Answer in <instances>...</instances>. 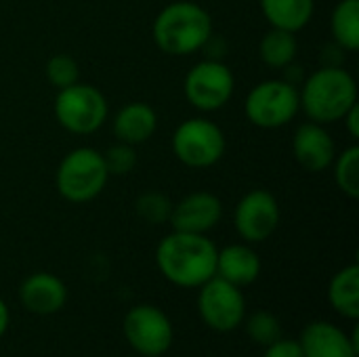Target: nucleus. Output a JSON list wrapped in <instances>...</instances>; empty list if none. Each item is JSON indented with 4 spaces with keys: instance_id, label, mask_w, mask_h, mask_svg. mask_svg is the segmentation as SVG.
Wrapping results in <instances>:
<instances>
[{
    "instance_id": "2eb2a0df",
    "label": "nucleus",
    "mask_w": 359,
    "mask_h": 357,
    "mask_svg": "<svg viewBox=\"0 0 359 357\" xmlns=\"http://www.w3.org/2000/svg\"><path fill=\"white\" fill-rule=\"evenodd\" d=\"M301 349L305 357H358V332L349 337L337 324L311 322L305 326L301 339Z\"/></svg>"
},
{
    "instance_id": "a878e982",
    "label": "nucleus",
    "mask_w": 359,
    "mask_h": 357,
    "mask_svg": "<svg viewBox=\"0 0 359 357\" xmlns=\"http://www.w3.org/2000/svg\"><path fill=\"white\" fill-rule=\"evenodd\" d=\"M103 162H105V168H107L109 177L128 175L137 166L135 145H128V143L118 141L116 145L107 147V151H103Z\"/></svg>"
},
{
    "instance_id": "f03ea898",
    "label": "nucleus",
    "mask_w": 359,
    "mask_h": 357,
    "mask_svg": "<svg viewBox=\"0 0 359 357\" xmlns=\"http://www.w3.org/2000/svg\"><path fill=\"white\" fill-rule=\"evenodd\" d=\"M151 36L162 53L170 57H187L202 50L210 40L212 17L198 2L177 0L156 15Z\"/></svg>"
},
{
    "instance_id": "bb28decb",
    "label": "nucleus",
    "mask_w": 359,
    "mask_h": 357,
    "mask_svg": "<svg viewBox=\"0 0 359 357\" xmlns=\"http://www.w3.org/2000/svg\"><path fill=\"white\" fill-rule=\"evenodd\" d=\"M263 357H305L301 343L290 341V339H278L271 345H267Z\"/></svg>"
},
{
    "instance_id": "4468645a",
    "label": "nucleus",
    "mask_w": 359,
    "mask_h": 357,
    "mask_svg": "<svg viewBox=\"0 0 359 357\" xmlns=\"http://www.w3.org/2000/svg\"><path fill=\"white\" fill-rule=\"evenodd\" d=\"M19 301L23 309L34 316H53L63 309L67 301V288L55 274L36 271L21 282Z\"/></svg>"
},
{
    "instance_id": "ddd939ff",
    "label": "nucleus",
    "mask_w": 359,
    "mask_h": 357,
    "mask_svg": "<svg viewBox=\"0 0 359 357\" xmlns=\"http://www.w3.org/2000/svg\"><path fill=\"white\" fill-rule=\"evenodd\" d=\"M223 217L221 200L210 191H194L172 204V213L168 223L172 231L185 234H208L219 225Z\"/></svg>"
},
{
    "instance_id": "20e7f679",
    "label": "nucleus",
    "mask_w": 359,
    "mask_h": 357,
    "mask_svg": "<svg viewBox=\"0 0 359 357\" xmlns=\"http://www.w3.org/2000/svg\"><path fill=\"white\" fill-rule=\"evenodd\" d=\"M109 173L103 154L93 147H76L63 156L55 173V185L63 200L86 204L95 200L107 185Z\"/></svg>"
},
{
    "instance_id": "6ab92c4d",
    "label": "nucleus",
    "mask_w": 359,
    "mask_h": 357,
    "mask_svg": "<svg viewBox=\"0 0 359 357\" xmlns=\"http://www.w3.org/2000/svg\"><path fill=\"white\" fill-rule=\"evenodd\" d=\"M328 301L332 309L351 320H359V265L351 263L334 274L328 286Z\"/></svg>"
},
{
    "instance_id": "423d86ee",
    "label": "nucleus",
    "mask_w": 359,
    "mask_h": 357,
    "mask_svg": "<svg viewBox=\"0 0 359 357\" xmlns=\"http://www.w3.org/2000/svg\"><path fill=\"white\" fill-rule=\"evenodd\" d=\"M301 112L299 88L286 80H263L255 84L244 101V114L259 128H282Z\"/></svg>"
},
{
    "instance_id": "a211bd4d",
    "label": "nucleus",
    "mask_w": 359,
    "mask_h": 357,
    "mask_svg": "<svg viewBox=\"0 0 359 357\" xmlns=\"http://www.w3.org/2000/svg\"><path fill=\"white\" fill-rule=\"evenodd\" d=\"M261 11L271 27L301 32L316 13V0H259Z\"/></svg>"
},
{
    "instance_id": "6e6552de",
    "label": "nucleus",
    "mask_w": 359,
    "mask_h": 357,
    "mask_svg": "<svg viewBox=\"0 0 359 357\" xmlns=\"http://www.w3.org/2000/svg\"><path fill=\"white\" fill-rule=\"evenodd\" d=\"M236 90L233 72L221 59L198 61L183 80L185 99L200 112H217L229 103Z\"/></svg>"
},
{
    "instance_id": "aec40b11",
    "label": "nucleus",
    "mask_w": 359,
    "mask_h": 357,
    "mask_svg": "<svg viewBox=\"0 0 359 357\" xmlns=\"http://www.w3.org/2000/svg\"><path fill=\"white\" fill-rule=\"evenodd\" d=\"M297 53H299L297 34L286 29L269 27L259 42V57L271 69H284L297 59Z\"/></svg>"
},
{
    "instance_id": "f8f14e48",
    "label": "nucleus",
    "mask_w": 359,
    "mask_h": 357,
    "mask_svg": "<svg viewBox=\"0 0 359 357\" xmlns=\"http://www.w3.org/2000/svg\"><path fill=\"white\" fill-rule=\"evenodd\" d=\"M292 156L307 173H324L337 158V143L324 124L313 120L303 122L292 137Z\"/></svg>"
},
{
    "instance_id": "39448f33",
    "label": "nucleus",
    "mask_w": 359,
    "mask_h": 357,
    "mask_svg": "<svg viewBox=\"0 0 359 357\" xmlns=\"http://www.w3.org/2000/svg\"><path fill=\"white\" fill-rule=\"evenodd\" d=\"M55 118L72 135H93L107 120V99L105 95L84 82H76L67 88L57 90L55 97Z\"/></svg>"
},
{
    "instance_id": "b1692460",
    "label": "nucleus",
    "mask_w": 359,
    "mask_h": 357,
    "mask_svg": "<svg viewBox=\"0 0 359 357\" xmlns=\"http://www.w3.org/2000/svg\"><path fill=\"white\" fill-rule=\"evenodd\" d=\"M246 332L257 345H263V347L282 339V326L278 318L271 316L269 311H255L246 320Z\"/></svg>"
},
{
    "instance_id": "cd10ccee",
    "label": "nucleus",
    "mask_w": 359,
    "mask_h": 357,
    "mask_svg": "<svg viewBox=\"0 0 359 357\" xmlns=\"http://www.w3.org/2000/svg\"><path fill=\"white\" fill-rule=\"evenodd\" d=\"M343 122H345V128H347V133H349V137L353 139V141H358L359 139V103H355L345 116H343Z\"/></svg>"
},
{
    "instance_id": "7ed1b4c3",
    "label": "nucleus",
    "mask_w": 359,
    "mask_h": 357,
    "mask_svg": "<svg viewBox=\"0 0 359 357\" xmlns=\"http://www.w3.org/2000/svg\"><path fill=\"white\" fill-rule=\"evenodd\" d=\"M301 109L318 124H334L358 103V82L343 65H322L299 88Z\"/></svg>"
},
{
    "instance_id": "4be33fe9",
    "label": "nucleus",
    "mask_w": 359,
    "mask_h": 357,
    "mask_svg": "<svg viewBox=\"0 0 359 357\" xmlns=\"http://www.w3.org/2000/svg\"><path fill=\"white\" fill-rule=\"evenodd\" d=\"M334 183L347 198L359 196V147L351 145L337 154L334 162Z\"/></svg>"
},
{
    "instance_id": "0eeeda50",
    "label": "nucleus",
    "mask_w": 359,
    "mask_h": 357,
    "mask_svg": "<svg viewBox=\"0 0 359 357\" xmlns=\"http://www.w3.org/2000/svg\"><path fill=\"white\" fill-rule=\"evenodd\" d=\"M225 133L208 118H189L172 133V151L189 168H210L225 156Z\"/></svg>"
},
{
    "instance_id": "c85d7f7f",
    "label": "nucleus",
    "mask_w": 359,
    "mask_h": 357,
    "mask_svg": "<svg viewBox=\"0 0 359 357\" xmlns=\"http://www.w3.org/2000/svg\"><path fill=\"white\" fill-rule=\"evenodd\" d=\"M8 324H11V314H8V307H6V303L0 299V339L6 335V330H8Z\"/></svg>"
},
{
    "instance_id": "f3484780",
    "label": "nucleus",
    "mask_w": 359,
    "mask_h": 357,
    "mask_svg": "<svg viewBox=\"0 0 359 357\" xmlns=\"http://www.w3.org/2000/svg\"><path fill=\"white\" fill-rule=\"evenodd\" d=\"M261 274V259L255 248L246 244H229L217 252V276L225 282L244 288Z\"/></svg>"
},
{
    "instance_id": "9b49d317",
    "label": "nucleus",
    "mask_w": 359,
    "mask_h": 357,
    "mask_svg": "<svg viewBox=\"0 0 359 357\" xmlns=\"http://www.w3.org/2000/svg\"><path fill=\"white\" fill-rule=\"evenodd\" d=\"M280 204L267 189H252L240 198L233 208V227L238 236L248 244L269 240L280 227Z\"/></svg>"
},
{
    "instance_id": "f257e3e1",
    "label": "nucleus",
    "mask_w": 359,
    "mask_h": 357,
    "mask_svg": "<svg viewBox=\"0 0 359 357\" xmlns=\"http://www.w3.org/2000/svg\"><path fill=\"white\" fill-rule=\"evenodd\" d=\"M219 248L206 234L172 231L156 248L160 274L179 288H200L217 276Z\"/></svg>"
},
{
    "instance_id": "412c9836",
    "label": "nucleus",
    "mask_w": 359,
    "mask_h": 357,
    "mask_svg": "<svg viewBox=\"0 0 359 357\" xmlns=\"http://www.w3.org/2000/svg\"><path fill=\"white\" fill-rule=\"evenodd\" d=\"M332 42L343 50L353 53L359 48V0H341L330 15Z\"/></svg>"
},
{
    "instance_id": "9d476101",
    "label": "nucleus",
    "mask_w": 359,
    "mask_h": 357,
    "mask_svg": "<svg viewBox=\"0 0 359 357\" xmlns=\"http://www.w3.org/2000/svg\"><path fill=\"white\" fill-rule=\"evenodd\" d=\"M124 337L128 345L145 357L164 356L172 341L175 330L168 316L154 305H137L124 316Z\"/></svg>"
},
{
    "instance_id": "5701e85b",
    "label": "nucleus",
    "mask_w": 359,
    "mask_h": 357,
    "mask_svg": "<svg viewBox=\"0 0 359 357\" xmlns=\"http://www.w3.org/2000/svg\"><path fill=\"white\" fill-rule=\"evenodd\" d=\"M135 210L145 223L162 225V223H168V219H170L172 200L162 191H145L137 198Z\"/></svg>"
},
{
    "instance_id": "1a4fd4ad",
    "label": "nucleus",
    "mask_w": 359,
    "mask_h": 357,
    "mask_svg": "<svg viewBox=\"0 0 359 357\" xmlns=\"http://www.w3.org/2000/svg\"><path fill=\"white\" fill-rule=\"evenodd\" d=\"M198 314L215 332H231L246 318V301L242 288L215 276L200 286Z\"/></svg>"
},
{
    "instance_id": "dca6fc26",
    "label": "nucleus",
    "mask_w": 359,
    "mask_h": 357,
    "mask_svg": "<svg viewBox=\"0 0 359 357\" xmlns=\"http://www.w3.org/2000/svg\"><path fill=\"white\" fill-rule=\"evenodd\" d=\"M114 135L118 141L128 145H141L149 141L158 128V114L149 103L133 101L126 103L114 118Z\"/></svg>"
},
{
    "instance_id": "393cba45",
    "label": "nucleus",
    "mask_w": 359,
    "mask_h": 357,
    "mask_svg": "<svg viewBox=\"0 0 359 357\" xmlns=\"http://www.w3.org/2000/svg\"><path fill=\"white\" fill-rule=\"evenodd\" d=\"M46 78L48 82L61 90V88H67L72 84H76L80 80V69H78V61L69 55H53L48 61H46Z\"/></svg>"
}]
</instances>
